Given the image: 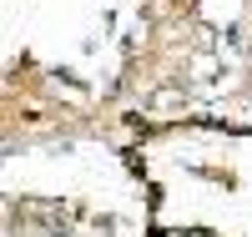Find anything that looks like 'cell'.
I'll return each mask as SVG.
<instances>
[]
</instances>
